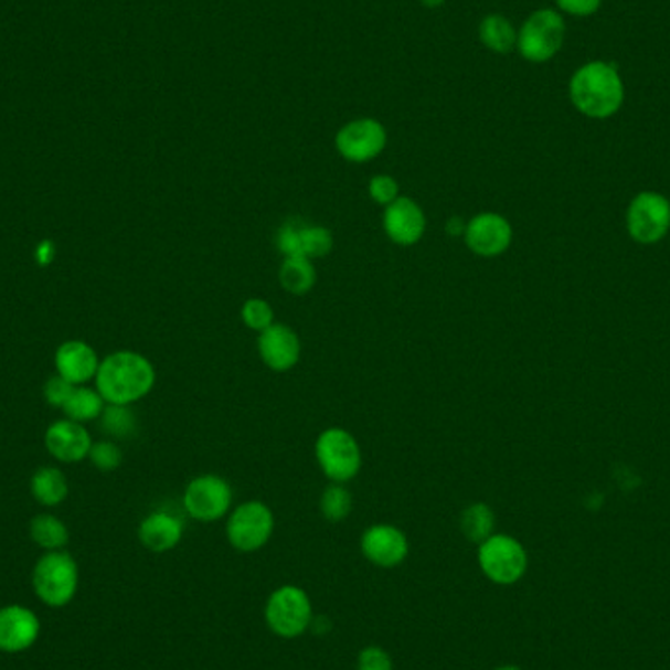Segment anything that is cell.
<instances>
[{
  "instance_id": "obj_1",
  "label": "cell",
  "mask_w": 670,
  "mask_h": 670,
  "mask_svg": "<svg viewBox=\"0 0 670 670\" xmlns=\"http://www.w3.org/2000/svg\"><path fill=\"white\" fill-rule=\"evenodd\" d=\"M568 96L578 113L604 120L619 113L626 100V83L616 63L586 62L568 81Z\"/></svg>"
},
{
  "instance_id": "obj_2",
  "label": "cell",
  "mask_w": 670,
  "mask_h": 670,
  "mask_svg": "<svg viewBox=\"0 0 670 670\" xmlns=\"http://www.w3.org/2000/svg\"><path fill=\"white\" fill-rule=\"evenodd\" d=\"M95 379L106 404L131 406L156 386V366L136 351H116L100 361Z\"/></svg>"
},
{
  "instance_id": "obj_3",
  "label": "cell",
  "mask_w": 670,
  "mask_h": 670,
  "mask_svg": "<svg viewBox=\"0 0 670 670\" xmlns=\"http://www.w3.org/2000/svg\"><path fill=\"white\" fill-rule=\"evenodd\" d=\"M32 586L42 604L50 608H63L75 598L78 591L77 561L67 551H45L38 559L32 573Z\"/></svg>"
},
{
  "instance_id": "obj_4",
  "label": "cell",
  "mask_w": 670,
  "mask_h": 670,
  "mask_svg": "<svg viewBox=\"0 0 670 670\" xmlns=\"http://www.w3.org/2000/svg\"><path fill=\"white\" fill-rule=\"evenodd\" d=\"M565 18L553 9H540L525 18L518 30L515 50L525 62L547 63L563 50L565 44Z\"/></svg>"
},
{
  "instance_id": "obj_5",
  "label": "cell",
  "mask_w": 670,
  "mask_h": 670,
  "mask_svg": "<svg viewBox=\"0 0 670 670\" xmlns=\"http://www.w3.org/2000/svg\"><path fill=\"white\" fill-rule=\"evenodd\" d=\"M312 602L300 586H279L265 604V624L283 639L302 636L312 626Z\"/></svg>"
},
{
  "instance_id": "obj_6",
  "label": "cell",
  "mask_w": 670,
  "mask_h": 670,
  "mask_svg": "<svg viewBox=\"0 0 670 670\" xmlns=\"http://www.w3.org/2000/svg\"><path fill=\"white\" fill-rule=\"evenodd\" d=\"M313 453L323 475L331 482H340V485L355 479L363 462L358 439L343 427L323 429L316 439Z\"/></svg>"
},
{
  "instance_id": "obj_7",
  "label": "cell",
  "mask_w": 670,
  "mask_h": 670,
  "mask_svg": "<svg viewBox=\"0 0 670 670\" xmlns=\"http://www.w3.org/2000/svg\"><path fill=\"white\" fill-rule=\"evenodd\" d=\"M275 531V514L262 500H247L234 508L226 522L230 545L240 553H255L265 547Z\"/></svg>"
},
{
  "instance_id": "obj_8",
  "label": "cell",
  "mask_w": 670,
  "mask_h": 670,
  "mask_svg": "<svg viewBox=\"0 0 670 670\" xmlns=\"http://www.w3.org/2000/svg\"><path fill=\"white\" fill-rule=\"evenodd\" d=\"M479 566L488 581L500 586L515 584L528 571V553L520 541L492 533L479 545Z\"/></svg>"
},
{
  "instance_id": "obj_9",
  "label": "cell",
  "mask_w": 670,
  "mask_h": 670,
  "mask_svg": "<svg viewBox=\"0 0 670 670\" xmlns=\"http://www.w3.org/2000/svg\"><path fill=\"white\" fill-rule=\"evenodd\" d=\"M234 502V490L219 475H201L184 488V512L196 522H219L226 518Z\"/></svg>"
},
{
  "instance_id": "obj_10",
  "label": "cell",
  "mask_w": 670,
  "mask_h": 670,
  "mask_svg": "<svg viewBox=\"0 0 670 670\" xmlns=\"http://www.w3.org/2000/svg\"><path fill=\"white\" fill-rule=\"evenodd\" d=\"M386 128L374 118H358L345 124L336 134V149L349 163H366L383 153L386 148Z\"/></svg>"
},
{
  "instance_id": "obj_11",
  "label": "cell",
  "mask_w": 670,
  "mask_h": 670,
  "mask_svg": "<svg viewBox=\"0 0 670 670\" xmlns=\"http://www.w3.org/2000/svg\"><path fill=\"white\" fill-rule=\"evenodd\" d=\"M670 227V202L657 192L637 194L627 210V230L639 244H657Z\"/></svg>"
},
{
  "instance_id": "obj_12",
  "label": "cell",
  "mask_w": 670,
  "mask_h": 670,
  "mask_svg": "<svg viewBox=\"0 0 670 670\" xmlns=\"http://www.w3.org/2000/svg\"><path fill=\"white\" fill-rule=\"evenodd\" d=\"M277 247L285 257L323 259L333 252V234L328 227L288 220L280 226Z\"/></svg>"
},
{
  "instance_id": "obj_13",
  "label": "cell",
  "mask_w": 670,
  "mask_h": 670,
  "mask_svg": "<svg viewBox=\"0 0 670 670\" xmlns=\"http://www.w3.org/2000/svg\"><path fill=\"white\" fill-rule=\"evenodd\" d=\"M361 553L374 566H401L410 553L406 533L391 523H374L361 535Z\"/></svg>"
},
{
  "instance_id": "obj_14",
  "label": "cell",
  "mask_w": 670,
  "mask_h": 670,
  "mask_svg": "<svg viewBox=\"0 0 670 670\" xmlns=\"http://www.w3.org/2000/svg\"><path fill=\"white\" fill-rule=\"evenodd\" d=\"M512 224L497 212H482L467 222L465 244L479 257H498L512 245Z\"/></svg>"
},
{
  "instance_id": "obj_15",
  "label": "cell",
  "mask_w": 670,
  "mask_h": 670,
  "mask_svg": "<svg viewBox=\"0 0 670 670\" xmlns=\"http://www.w3.org/2000/svg\"><path fill=\"white\" fill-rule=\"evenodd\" d=\"M383 227L392 244L412 247L426 235V212L414 199L398 196L384 209Z\"/></svg>"
},
{
  "instance_id": "obj_16",
  "label": "cell",
  "mask_w": 670,
  "mask_h": 670,
  "mask_svg": "<svg viewBox=\"0 0 670 670\" xmlns=\"http://www.w3.org/2000/svg\"><path fill=\"white\" fill-rule=\"evenodd\" d=\"M42 634V621L35 611L22 604H9L0 608V651L24 653Z\"/></svg>"
},
{
  "instance_id": "obj_17",
  "label": "cell",
  "mask_w": 670,
  "mask_h": 670,
  "mask_svg": "<svg viewBox=\"0 0 670 670\" xmlns=\"http://www.w3.org/2000/svg\"><path fill=\"white\" fill-rule=\"evenodd\" d=\"M257 351L263 363L275 373H287L295 369L302 355V343L297 331L285 323H273L259 333Z\"/></svg>"
},
{
  "instance_id": "obj_18",
  "label": "cell",
  "mask_w": 670,
  "mask_h": 670,
  "mask_svg": "<svg viewBox=\"0 0 670 670\" xmlns=\"http://www.w3.org/2000/svg\"><path fill=\"white\" fill-rule=\"evenodd\" d=\"M45 447L57 461L77 462L88 457L93 439L83 424L75 419H60L45 432Z\"/></svg>"
},
{
  "instance_id": "obj_19",
  "label": "cell",
  "mask_w": 670,
  "mask_h": 670,
  "mask_svg": "<svg viewBox=\"0 0 670 670\" xmlns=\"http://www.w3.org/2000/svg\"><path fill=\"white\" fill-rule=\"evenodd\" d=\"M100 361L96 358L95 349L85 341H65L55 351V369L57 374L75 386H83L98 373Z\"/></svg>"
},
{
  "instance_id": "obj_20",
  "label": "cell",
  "mask_w": 670,
  "mask_h": 670,
  "mask_svg": "<svg viewBox=\"0 0 670 670\" xmlns=\"http://www.w3.org/2000/svg\"><path fill=\"white\" fill-rule=\"evenodd\" d=\"M184 525L181 518L171 512H153L143 518L138 530L141 545L151 553L173 551L183 540Z\"/></svg>"
},
{
  "instance_id": "obj_21",
  "label": "cell",
  "mask_w": 670,
  "mask_h": 670,
  "mask_svg": "<svg viewBox=\"0 0 670 670\" xmlns=\"http://www.w3.org/2000/svg\"><path fill=\"white\" fill-rule=\"evenodd\" d=\"M280 287L295 297H302L312 290L318 275L312 259L308 257H285L279 269Z\"/></svg>"
},
{
  "instance_id": "obj_22",
  "label": "cell",
  "mask_w": 670,
  "mask_h": 670,
  "mask_svg": "<svg viewBox=\"0 0 670 670\" xmlns=\"http://www.w3.org/2000/svg\"><path fill=\"white\" fill-rule=\"evenodd\" d=\"M479 38L482 45L490 52L510 53L515 50L518 30L502 14H488L480 22Z\"/></svg>"
},
{
  "instance_id": "obj_23",
  "label": "cell",
  "mask_w": 670,
  "mask_h": 670,
  "mask_svg": "<svg viewBox=\"0 0 670 670\" xmlns=\"http://www.w3.org/2000/svg\"><path fill=\"white\" fill-rule=\"evenodd\" d=\"M30 488H32L35 500L42 506H50V508L62 504L63 500L67 498V492H70V485L65 480V475L55 467H42V469L35 470Z\"/></svg>"
},
{
  "instance_id": "obj_24",
  "label": "cell",
  "mask_w": 670,
  "mask_h": 670,
  "mask_svg": "<svg viewBox=\"0 0 670 670\" xmlns=\"http://www.w3.org/2000/svg\"><path fill=\"white\" fill-rule=\"evenodd\" d=\"M494 523H497L494 512L485 502H475V504L467 506L461 512V518H459V528H461L462 535L470 543H477V545H480L482 541L488 540L494 533Z\"/></svg>"
},
{
  "instance_id": "obj_25",
  "label": "cell",
  "mask_w": 670,
  "mask_h": 670,
  "mask_svg": "<svg viewBox=\"0 0 670 670\" xmlns=\"http://www.w3.org/2000/svg\"><path fill=\"white\" fill-rule=\"evenodd\" d=\"M30 538L44 551H62L70 543V530L60 518L40 514L30 522Z\"/></svg>"
},
{
  "instance_id": "obj_26",
  "label": "cell",
  "mask_w": 670,
  "mask_h": 670,
  "mask_svg": "<svg viewBox=\"0 0 670 670\" xmlns=\"http://www.w3.org/2000/svg\"><path fill=\"white\" fill-rule=\"evenodd\" d=\"M63 412L67 414V418L75 419L78 424L100 418V414L105 412V398L98 391L87 386H75V391L71 392L70 401L63 406Z\"/></svg>"
},
{
  "instance_id": "obj_27",
  "label": "cell",
  "mask_w": 670,
  "mask_h": 670,
  "mask_svg": "<svg viewBox=\"0 0 670 670\" xmlns=\"http://www.w3.org/2000/svg\"><path fill=\"white\" fill-rule=\"evenodd\" d=\"M351 510H353V497H351V492L345 488V485L331 482L320 498V512H322L323 518L328 522L340 523L348 520Z\"/></svg>"
},
{
  "instance_id": "obj_28",
  "label": "cell",
  "mask_w": 670,
  "mask_h": 670,
  "mask_svg": "<svg viewBox=\"0 0 670 670\" xmlns=\"http://www.w3.org/2000/svg\"><path fill=\"white\" fill-rule=\"evenodd\" d=\"M100 422H103V429L106 434L118 437V439H128L138 429V419L134 416L130 406L108 404V408L100 414Z\"/></svg>"
},
{
  "instance_id": "obj_29",
  "label": "cell",
  "mask_w": 670,
  "mask_h": 670,
  "mask_svg": "<svg viewBox=\"0 0 670 670\" xmlns=\"http://www.w3.org/2000/svg\"><path fill=\"white\" fill-rule=\"evenodd\" d=\"M242 322L253 331H262L275 323V310L265 298H247L242 305Z\"/></svg>"
},
{
  "instance_id": "obj_30",
  "label": "cell",
  "mask_w": 670,
  "mask_h": 670,
  "mask_svg": "<svg viewBox=\"0 0 670 670\" xmlns=\"http://www.w3.org/2000/svg\"><path fill=\"white\" fill-rule=\"evenodd\" d=\"M369 194L376 204L386 209L401 196V184L392 174H374L373 179L369 181Z\"/></svg>"
},
{
  "instance_id": "obj_31",
  "label": "cell",
  "mask_w": 670,
  "mask_h": 670,
  "mask_svg": "<svg viewBox=\"0 0 670 670\" xmlns=\"http://www.w3.org/2000/svg\"><path fill=\"white\" fill-rule=\"evenodd\" d=\"M88 459L93 461L96 469L114 470L123 465L124 453L113 442H98V444H93V447H91Z\"/></svg>"
},
{
  "instance_id": "obj_32",
  "label": "cell",
  "mask_w": 670,
  "mask_h": 670,
  "mask_svg": "<svg viewBox=\"0 0 670 670\" xmlns=\"http://www.w3.org/2000/svg\"><path fill=\"white\" fill-rule=\"evenodd\" d=\"M358 670H394V662L383 647H365L358 657Z\"/></svg>"
},
{
  "instance_id": "obj_33",
  "label": "cell",
  "mask_w": 670,
  "mask_h": 670,
  "mask_svg": "<svg viewBox=\"0 0 670 670\" xmlns=\"http://www.w3.org/2000/svg\"><path fill=\"white\" fill-rule=\"evenodd\" d=\"M73 391H75V384H71L70 381H65L60 374H55L53 379H50V383L45 384V401L50 402L52 406L63 408L65 402L70 401L71 392Z\"/></svg>"
},
{
  "instance_id": "obj_34",
  "label": "cell",
  "mask_w": 670,
  "mask_h": 670,
  "mask_svg": "<svg viewBox=\"0 0 670 670\" xmlns=\"http://www.w3.org/2000/svg\"><path fill=\"white\" fill-rule=\"evenodd\" d=\"M561 14L575 18L594 17L602 7V0H555Z\"/></svg>"
},
{
  "instance_id": "obj_35",
  "label": "cell",
  "mask_w": 670,
  "mask_h": 670,
  "mask_svg": "<svg viewBox=\"0 0 670 670\" xmlns=\"http://www.w3.org/2000/svg\"><path fill=\"white\" fill-rule=\"evenodd\" d=\"M447 234L453 235V237H459V235H465V230H467V222L461 219V216H453L449 222H447Z\"/></svg>"
},
{
  "instance_id": "obj_36",
  "label": "cell",
  "mask_w": 670,
  "mask_h": 670,
  "mask_svg": "<svg viewBox=\"0 0 670 670\" xmlns=\"http://www.w3.org/2000/svg\"><path fill=\"white\" fill-rule=\"evenodd\" d=\"M419 2H422L424 7H427V9H437V7L444 4L445 0H419Z\"/></svg>"
},
{
  "instance_id": "obj_37",
  "label": "cell",
  "mask_w": 670,
  "mask_h": 670,
  "mask_svg": "<svg viewBox=\"0 0 670 670\" xmlns=\"http://www.w3.org/2000/svg\"><path fill=\"white\" fill-rule=\"evenodd\" d=\"M494 670H522V669H518V667H514V664H504V667H498V669Z\"/></svg>"
}]
</instances>
